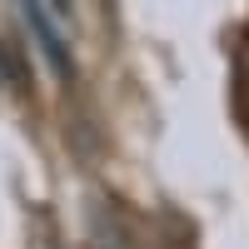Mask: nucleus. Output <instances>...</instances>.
I'll use <instances>...</instances> for the list:
<instances>
[{"label":"nucleus","mask_w":249,"mask_h":249,"mask_svg":"<svg viewBox=\"0 0 249 249\" xmlns=\"http://www.w3.org/2000/svg\"><path fill=\"white\" fill-rule=\"evenodd\" d=\"M20 15L35 35V45L45 50V65L55 70V80H75V55H70V30L50 15L45 0H20Z\"/></svg>","instance_id":"obj_1"},{"label":"nucleus","mask_w":249,"mask_h":249,"mask_svg":"<svg viewBox=\"0 0 249 249\" xmlns=\"http://www.w3.org/2000/svg\"><path fill=\"white\" fill-rule=\"evenodd\" d=\"M45 5H50V15L60 20V25L70 30V20H75V15H70V0H45Z\"/></svg>","instance_id":"obj_2"},{"label":"nucleus","mask_w":249,"mask_h":249,"mask_svg":"<svg viewBox=\"0 0 249 249\" xmlns=\"http://www.w3.org/2000/svg\"><path fill=\"white\" fill-rule=\"evenodd\" d=\"M244 50H249V45H244Z\"/></svg>","instance_id":"obj_3"}]
</instances>
